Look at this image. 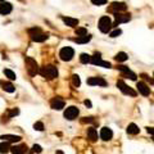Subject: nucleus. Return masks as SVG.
Wrapping results in <instances>:
<instances>
[{"label":"nucleus","instance_id":"f257e3e1","mask_svg":"<svg viewBox=\"0 0 154 154\" xmlns=\"http://www.w3.org/2000/svg\"><path fill=\"white\" fill-rule=\"evenodd\" d=\"M38 73L46 80H54L58 77V69L54 66H45L38 69Z\"/></svg>","mask_w":154,"mask_h":154},{"label":"nucleus","instance_id":"f03ea898","mask_svg":"<svg viewBox=\"0 0 154 154\" xmlns=\"http://www.w3.org/2000/svg\"><path fill=\"white\" fill-rule=\"evenodd\" d=\"M28 34H30V36H31V40L36 41V43H43V41H45L48 37H49V35L41 32V30L38 27L30 28V30H28Z\"/></svg>","mask_w":154,"mask_h":154},{"label":"nucleus","instance_id":"7ed1b4c3","mask_svg":"<svg viewBox=\"0 0 154 154\" xmlns=\"http://www.w3.org/2000/svg\"><path fill=\"white\" fill-rule=\"evenodd\" d=\"M24 62H26V67H27V72H28V75H30L31 77L36 76L37 73H38V66H37L36 60H35L34 58L26 57Z\"/></svg>","mask_w":154,"mask_h":154},{"label":"nucleus","instance_id":"20e7f679","mask_svg":"<svg viewBox=\"0 0 154 154\" xmlns=\"http://www.w3.org/2000/svg\"><path fill=\"white\" fill-rule=\"evenodd\" d=\"M99 30H100L103 34H108L109 31L112 30V21L108 15H104L99 19Z\"/></svg>","mask_w":154,"mask_h":154},{"label":"nucleus","instance_id":"39448f33","mask_svg":"<svg viewBox=\"0 0 154 154\" xmlns=\"http://www.w3.org/2000/svg\"><path fill=\"white\" fill-rule=\"evenodd\" d=\"M59 57L63 62H69V60H72V58L75 57V50H73L71 46L62 48L59 51Z\"/></svg>","mask_w":154,"mask_h":154},{"label":"nucleus","instance_id":"423d86ee","mask_svg":"<svg viewBox=\"0 0 154 154\" xmlns=\"http://www.w3.org/2000/svg\"><path fill=\"white\" fill-rule=\"evenodd\" d=\"M114 18H116V22L112 23V27H116L120 23H126V22L131 21V14L130 13H114Z\"/></svg>","mask_w":154,"mask_h":154},{"label":"nucleus","instance_id":"0eeeda50","mask_svg":"<svg viewBox=\"0 0 154 154\" xmlns=\"http://www.w3.org/2000/svg\"><path fill=\"white\" fill-rule=\"evenodd\" d=\"M117 88L121 90L122 92H123L125 95H130V96H136V91L135 90H132L130 88V86H127L126 83H125L122 80H118L117 81Z\"/></svg>","mask_w":154,"mask_h":154},{"label":"nucleus","instance_id":"6e6552de","mask_svg":"<svg viewBox=\"0 0 154 154\" xmlns=\"http://www.w3.org/2000/svg\"><path fill=\"white\" fill-rule=\"evenodd\" d=\"M80 113V111H78V108L77 107H68L64 111V117L67 118V120H69V121H73L75 118H77V116H78Z\"/></svg>","mask_w":154,"mask_h":154},{"label":"nucleus","instance_id":"1a4fd4ad","mask_svg":"<svg viewBox=\"0 0 154 154\" xmlns=\"http://www.w3.org/2000/svg\"><path fill=\"white\" fill-rule=\"evenodd\" d=\"M88 85L90 86H102V88H105L108 85L107 81H105L103 77H90L88 78Z\"/></svg>","mask_w":154,"mask_h":154},{"label":"nucleus","instance_id":"9d476101","mask_svg":"<svg viewBox=\"0 0 154 154\" xmlns=\"http://www.w3.org/2000/svg\"><path fill=\"white\" fill-rule=\"evenodd\" d=\"M127 5L126 3H122V1H113L109 8V10L113 12V13H120V12H126Z\"/></svg>","mask_w":154,"mask_h":154},{"label":"nucleus","instance_id":"9b49d317","mask_svg":"<svg viewBox=\"0 0 154 154\" xmlns=\"http://www.w3.org/2000/svg\"><path fill=\"white\" fill-rule=\"evenodd\" d=\"M64 105H66V103H64V100L60 98H54V99H51V102H50V107L53 109H55V111L63 109Z\"/></svg>","mask_w":154,"mask_h":154},{"label":"nucleus","instance_id":"f8f14e48","mask_svg":"<svg viewBox=\"0 0 154 154\" xmlns=\"http://www.w3.org/2000/svg\"><path fill=\"white\" fill-rule=\"evenodd\" d=\"M136 88H137L139 92H140V94L143 95V96H149V95H150V89H149V86H148L145 82H143V81L137 82V83H136Z\"/></svg>","mask_w":154,"mask_h":154},{"label":"nucleus","instance_id":"ddd939ff","mask_svg":"<svg viewBox=\"0 0 154 154\" xmlns=\"http://www.w3.org/2000/svg\"><path fill=\"white\" fill-rule=\"evenodd\" d=\"M112 137H113V131L109 127H103L100 131V139L104 141H109L112 140Z\"/></svg>","mask_w":154,"mask_h":154},{"label":"nucleus","instance_id":"4468645a","mask_svg":"<svg viewBox=\"0 0 154 154\" xmlns=\"http://www.w3.org/2000/svg\"><path fill=\"white\" fill-rule=\"evenodd\" d=\"M12 10H13V6H12L10 3H6V1L0 3V14H1V15L9 14Z\"/></svg>","mask_w":154,"mask_h":154},{"label":"nucleus","instance_id":"2eb2a0df","mask_svg":"<svg viewBox=\"0 0 154 154\" xmlns=\"http://www.w3.org/2000/svg\"><path fill=\"white\" fill-rule=\"evenodd\" d=\"M28 150V148L26 144H21V145H14L10 146V152L13 154H24Z\"/></svg>","mask_w":154,"mask_h":154},{"label":"nucleus","instance_id":"dca6fc26","mask_svg":"<svg viewBox=\"0 0 154 154\" xmlns=\"http://www.w3.org/2000/svg\"><path fill=\"white\" fill-rule=\"evenodd\" d=\"M0 139L5 140V141H9V143H19V141L22 140V137L18 136V135H1Z\"/></svg>","mask_w":154,"mask_h":154},{"label":"nucleus","instance_id":"f3484780","mask_svg":"<svg viewBox=\"0 0 154 154\" xmlns=\"http://www.w3.org/2000/svg\"><path fill=\"white\" fill-rule=\"evenodd\" d=\"M0 86H1V89L4 90L6 92H14L15 91V88L14 85L10 82H6V81H3V80H0Z\"/></svg>","mask_w":154,"mask_h":154},{"label":"nucleus","instance_id":"a211bd4d","mask_svg":"<svg viewBox=\"0 0 154 154\" xmlns=\"http://www.w3.org/2000/svg\"><path fill=\"white\" fill-rule=\"evenodd\" d=\"M62 21H63L67 26H69V27H77V24H78V19H76V18L62 17Z\"/></svg>","mask_w":154,"mask_h":154},{"label":"nucleus","instance_id":"6ab92c4d","mask_svg":"<svg viewBox=\"0 0 154 154\" xmlns=\"http://www.w3.org/2000/svg\"><path fill=\"white\" fill-rule=\"evenodd\" d=\"M10 152V145H9V141L3 140V143H0V154H6Z\"/></svg>","mask_w":154,"mask_h":154},{"label":"nucleus","instance_id":"aec40b11","mask_svg":"<svg viewBox=\"0 0 154 154\" xmlns=\"http://www.w3.org/2000/svg\"><path fill=\"white\" fill-rule=\"evenodd\" d=\"M140 132V128L136 126L135 123H130L127 126V134L128 135H137Z\"/></svg>","mask_w":154,"mask_h":154},{"label":"nucleus","instance_id":"412c9836","mask_svg":"<svg viewBox=\"0 0 154 154\" xmlns=\"http://www.w3.org/2000/svg\"><path fill=\"white\" fill-rule=\"evenodd\" d=\"M88 137L90 139V141H96L98 140V132L94 127H90L88 130Z\"/></svg>","mask_w":154,"mask_h":154},{"label":"nucleus","instance_id":"4be33fe9","mask_svg":"<svg viewBox=\"0 0 154 154\" xmlns=\"http://www.w3.org/2000/svg\"><path fill=\"white\" fill-rule=\"evenodd\" d=\"M91 40V36L90 35H83V36H78L77 38H75L73 41H76L77 44H86Z\"/></svg>","mask_w":154,"mask_h":154},{"label":"nucleus","instance_id":"5701e85b","mask_svg":"<svg viewBox=\"0 0 154 154\" xmlns=\"http://www.w3.org/2000/svg\"><path fill=\"white\" fill-rule=\"evenodd\" d=\"M114 59L117 60V62H126V60L128 59V55L125 53V51H120V53L116 54Z\"/></svg>","mask_w":154,"mask_h":154},{"label":"nucleus","instance_id":"b1692460","mask_svg":"<svg viewBox=\"0 0 154 154\" xmlns=\"http://www.w3.org/2000/svg\"><path fill=\"white\" fill-rule=\"evenodd\" d=\"M100 60H102V54H100V53H95L94 55L91 57V60H90V63L95 64V66H99Z\"/></svg>","mask_w":154,"mask_h":154},{"label":"nucleus","instance_id":"393cba45","mask_svg":"<svg viewBox=\"0 0 154 154\" xmlns=\"http://www.w3.org/2000/svg\"><path fill=\"white\" fill-rule=\"evenodd\" d=\"M90 60H91V55H89V54L82 53L81 55H80V62L82 64H88V63H90Z\"/></svg>","mask_w":154,"mask_h":154},{"label":"nucleus","instance_id":"a878e982","mask_svg":"<svg viewBox=\"0 0 154 154\" xmlns=\"http://www.w3.org/2000/svg\"><path fill=\"white\" fill-rule=\"evenodd\" d=\"M4 75L8 77L9 80H15L17 77H15V73L13 72V71H10V69H4Z\"/></svg>","mask_w":154,"mask_h":154},{"label":"nucleus","instance_id":"bb28decb","mask_svg":"<svg viewBox=\"0 0 154 154\" xmlns=\"http://www.w3.org/2000/svg\"><path fill=\"white\" fill-rule=\"evenodd\" d=\"M72 82H73V86H76V88H80V85H81V80H80L78 75H73L72 76Z\"/></svg>","mask_w":154,"mask_h":154},{"label":"nucleus","instance_id":"cd10ccee","mask_svg":"<svg viewBox=\"0 0 154 154\" xmlns=\"http://www.w3.org/2000/svg\"><path fill=\"white\" fill-rule=\"evenodd\" d=\"M76 35L77 36H83V35H88V30L85 27H80L76 30Z\"/></svg>","mask_w":154,"mask_h":154},{"label":"nucleus","instance_id":"c85d7f7f","mask_svg":"<svg viewBox=\"0 0 154 154\" xmlns=\"http://www.w3.org/2000/svg\"><path fill=\"white\" fill-rule=\"evenodd\" d=\"M34 128L36 131H44V123L43 122H36V123L34 125Z\"/></svg>","mask_w":154,"mask_h":154},{"label":"nucleus","instance_id":"c756f323","mask_svg":"<svg viewBox=\"0 0 154 154\" xmlns=\"http://www.w3.org/2000/svg\"><path fill=\"white\" fill-rule=\"evenodd\" d=\"M121 34H122V31L120 30V28H116L114 31H112L111 34H109V36H111V37H118Z\"/></svg>","mask_w":154,"mask_h":154},{"label":"nucleus","instance_id":"7c9ffc66","mask_svg":"<svg viewBox=\"0 0 154 154\" xmlns=\"http://www.w3.org/2000/svg\"><path fill=\"white\" fill-rule=\"evenodd\" d=\"M18 113H19V109H18V108H14V109H12V111H9L8 118H12V117H14V116H17Z\"/></svg>","mask_w":154,"mask_h":154},{"label":"nucleus","instance_id":"2f4dec72","mask_svg":"<svg viewBox=\"0 0 154 154\" xmlns=\"http://www.w3.org/2000/svg\"><path fill=\"white\" fill-rule=\"evenodd\" d=\"M91 3H92V4H94V5H104L105 4V3H107V0H91Z\"/></svg>","mask_w":154,"mask_h":154},{"label":"nucleus","instance_id":"473e14b6","mask_svg":"<svg viewBox=\"0 0 154 154\" xmlns=\"http://www.w3.org/2000/svg\"><path fill=\"white\" fill-rule=\"evenodd\" d=\"M99 66H100V67H104V68H111V67H112V64L109 63V62H105V60H100Z\"/></svg>","mask_w":154,"mask_h":154},{"label":"nucleus","instance_id":"72a5a7b5","mask_svg":"<svg viewBox=\"0 0 154 154\" xmlns=\"http://www.w3.org/2000/svg\"><path fill=\"white\" fill-rule=\"evenodd\" d=\"M117 69L121 71L122 73H126V72H128V71H130V68H128V67H126V66H118Z\"/></svg>","mask_w":154,"mask_h":154},{"label":"nucleus","instance_id":"f704fd0d","mask_svg":"<svg viewBox=\"0 0 154 154\" xmlns=\"http://www.w3.org/2000/svg\"><path fill=\"white\" fill-rule=\"evenodd\" d=\"M32 150H34L35 153H41L43 152V148H41L40 145H37V144H35V145L32 146Z\"/></svg>","mask_w":154,"mask_h":154},{"label":"nucleus","instance_id":"c9c22d12","mask_svg":"<svg viewBox=\"0 0 154 154\" xmlns=\"http://www.w3.org/2000/svg\"><path fill=\"white\" fill-rule=\"evenodd\" d=\"M82 123H91V122H94V120H92V117H85L81 120Z\"/></svg>","mask_w":154,"mask_h":154},{"label":"nucleus","instance_id":"e433bc0d","mask_svg":"<svg viewBox=\"0 0 154 154\" xmlns=\"http://www.w3.org/2000/svg\"><path fill=\"white\" fill-rule=\"evenodd\" d=\"M146 131H148V134H150L154 136V127H146Z\"/></svg>","mask_w":154,"mask_h":154},{"label":"nucleus","instance_id":"4c0bfd02","mask_svg":"<svg viewBox=\"0 0 154 154\" xmlns=\"http://www.w3.org/2000/svg\"><path fill=\"white\" fill-rule=\"evenodd\" d=\"M83 104H85L88 108H91L92 107V104H91V102H90V100H85V102H83Z\"/></svg>","mask_w":154,"mask_h":154},{"label":"nucleus","instance_id":"58836bf2","mask_svg":"<svg viewBox=\"0 0 154 154\" xmlns=\"http://www.w3.org/2000/svg\"><path fill=\"white\" fill-rule=\"evenodd\" d=\"M57 154H63L62 150H57Z\"/></svg>","mask_w":154,"mask_h":154},{"label":"nucleus","instance_id":"ea45409f","mask_svg":"<svg viewBox=\"0 0 154 154\" xmlns=\"http://www.w3.org/2000/svg\"><path fill=\"white\" fill-rule=\"evenodd\" d=\"M1 1H4V0H0V3H1Z\"/></svg>","mask_w":154,"mask_h":154},{"label":"nucleus","instance_id":"a19ab883","mask_svg":"<svg viewBox=\"0 0 154 154\" xmlns=\"http://www.w3.org/2000/svg\"><path fill=\"white\" fill-rule=\"evenodd\" d=\"M19 1H23V0H19Z\"/></svg>","mask_w":154,"mask_h":154},{"label":"nucleus","instance_id":"79ce46f5","mask_svg":"<svg viewBox=\"0 0 154 154\" xmlns=\"http://www.w3.org/2000/svg\"><path fill=\"white\" fill-rule=\"evenodd\" d=\"M153 76H154V73H153Z\"/></svg>","mask_w":154,"mask_h":154}]
</instances>
